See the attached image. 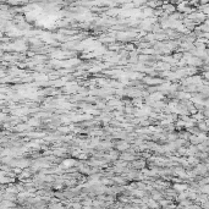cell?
Wrapping results in <instances>:
<instances>
[{"label": "cell", "mask_w": 209, "mask_h": 209, "mask_svg": "<svg viewBox=\"0 0 209 209\" xmlns=\"http://www.w3.org/2000/svg\"><path fill=\"white\" fill-rule=\"evenodd\" d=\"M188 62L191 64V65H197V66H198V65H201L202 64V61H201V59H196V58H192V59H190L188 60Z\"/></svg>", "instance_id": "cell-1"}, {"label": "cell", "mask_w": 209, "mask_h": 209, "mask_svg": "<svg viewBox=\"0 0 209 209\" xmlns=\"http://www.w3.org/2000/svg\"><path fill=\"white\" fill-rule=\"evenodd\" d=\"M73 163H75L73 160H66V162L64 163V165H65V166H70V165H72Z\"/></svg>", "instance_id": "cell-2"}, {"label": "cell", "mask_w": 209, "mask_h": 209, "mask_svg": "<svg viewBox=\"0 0 209 209\" xmlns=\"http://www.w3.org/2000/svg\"><path fill=\"white\" fill-rule=\"evenodd\" d=\"M202 191L205 192V193H209V186H204V187H202Z\"/></svg>", "instance_id": "cell-3"}, {"label": "cell", "mask_w": 209, "mask_h": 209, "mask_svg": "<svg viewBox=\"0 0 209 209\" xmlns=\"http://www.w3.org/2000/svg\"><path fill=\"white\" fill-rule=\"evenodd\" d=\"M201 1H202V3H203V4H204V3H205V4H207V3H208V1H209V0H201Z\"/></svg>", "instance_id": "cell-4"}]
</instances>
